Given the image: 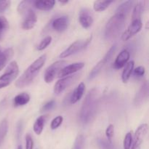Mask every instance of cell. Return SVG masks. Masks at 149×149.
Masks as SVG:
<instances>
[{"mask_svg":"<svg viewBox=\"0 0 149 149\" xmlns=\"http://www.w3.org/2000/svg\"><path fill=\"white\" fill-rule=\"evenodd\" d=\"M55 106V101L54 100H49L47 103H45L42 108V111H49L52 109H53L54 106Z\"/></svg>","mask_w":149,"mask_h":149,"instance_id":"34","label":"cell"},{"mask_svg":"<svg viewBox=\"0 0 149 149\" xmlns=\"http://www.w3.org/2000/svg\"><path fill=\"white\" fill-rule=\"evenodd\" d=\"M48 119V115H42L38 117L33 125V131L36 135H39L42 132L45 123Z\"/></svg>","mask_w":149,"mask_h":149,"instance_id":"21","label":"cell"},{"mask_svg":"<svg viewBox=\"0 0 149 149\" xmlns=\"http://www.w3.org/2000/svg\"><path fill=\"white\" fill-rule=\"evenodd\" d=\"M134 65H135V62L133 61L128 62L125 65V69L123 70V72H122V80L124 83H127L129 81L131 74L133 71Z\"/></svg>","mask_w":149,"mask_h":149,"instance_id":"22","label":"cell"},{"mask_svg":"<svg viewBox=\"0 0 149 149\" xmlns=\"http://www.w3.org/2000/svg\"><path fill=\"white\" fill-rule=\"evenodd\" d=\"M33 5L36 8L42 11H49L51 10L54 7L55 4V1L49 0V1H42V0H38L33 2Z\"/></svg>","mask_w":149,"mask_h":149,"instance_id":"20","label":"cell"},{"mask_svg":"<svg viewBox=\"0 0 149 149\" xmlns=\"http://www.w3.org/2000/svg\"><path fill=\"white\" fill-rule=\"evenodd\" d=\"M30 101V95L27 93H21L16 95L13 99V105L15 107L23 106Z\"/></svg>","mask_w":149,"mask_h":149,"instance_id":"19","label":"cell"},{"mask_svg":"<svg viewBox=\"0 0 149 149\" xmlns=\"http://www.w3.org/2000/svg\"><path fill=\"white\" fill-rule=\"evenodd\" d=\"M60 3H61V4H66V3L68 2V1H59Z\"/></svg>","mask_w":149,"mask_h":149,"instance_id":"39","label":"cell"},{"mask_svg":"<svg viewBox=\"0 0 149 149\" xmlns=\"http://www.w3.org/2000/svg\"><path fill=\"white\" fill-rule=\"evenodd\" d=\"M97 146L100 149H114L111 141L103 138L97 139Z\"/></svg>","mask_w":149,"mask_h":149,"instance_id":"28","label":"cell"},{"mask_svg":"<svg viewBox=\"0 0 149 149\" xmlns=\"http://www.w3.org/2000/svg\"><path fill=\"white\" fill-rule=\"evenodd\" d=\"M84 141L85 140H84V135H79L76 138L72 149H84Z\"/></svg>","mask_w":149,"mask_h":149,"instance_id":"29","label":"cell"},{"mask_svg":"<svg viewBox=\"0 0 149 149\" xmlns=\"http://www.w3.org/2000/svg\"><path fill=\"white\" fill-rule=\"evenodd\" d=\"M84 67V63L79 62V63H72L69 65L63 67L61 71H59L58 74V77L60 78H63V77H67V76H70L71 74H74V73L77 72L81 68Z\"/></svg>","mask_w":149,"mask_h":149,"instance_id":"13","label":"cell"},{"mask_svg":"<svg viewBox=\"0 0 149 149\" xmlns=\"http://www.w3.org/2000/svg\"><path fill=\"white\" fill-rule=\"evenodd\" d=\"M17 12L23 16L22 28L24 30H31L37 22V16L31 8V1H22L17 6Z\"/></svg>","mask_w":149,"mask_h":149,"instance_id":"4","label":"cell"},{"mask_svg":"<svg viewBox=\"0 0 149 149\" xmlns=\"http://www.w3.org/2000/svg\"><path fill=\"white\" fill-rule=\"evenodd\" d=\"M68 17L67 16H62L55 18L52 23V27L56 31L59 33L65 31L68 26Z\"/></svg>","mask_w":149,"mask_h":149,"instance_id":"16","label":"cell"},{"mask_svg":"<svg viewBox=\"0 0 149 149\" xmlns=\"http://www.w3.org/2000/svg\"><path fill=\"white\" fill-rule=\"evenodd\" d=\"M134 4L133 1H127L121 4L118 7L117 10H116V13H122V14L125 15H127L128 13L130 12L131 9H132V5Z\"/></svg>","mask_w":149,"mask_h":149,"instance_id":"24","label":"cell"},{"mask_svg":"<svg viewBox=\"0 0 149 149\" xmlns=\"http://www.w3.org/2000/svg\"><path fill=\"white\" fill-rule=\"evenodd\" d=\"M146 1H138L136 5L135 6L133 9V12H132V20H138V19H141V15L143 13L144 10L146 7Z\"/></svg>","mask_w":149,"mask_h":149,"instance_id":"23","label":"cell"},{"mask_svg":"<svg viewBox=\"0 0 149 149\" xmlns=\"http://www.w3.org/2000/svg\"><path fill=\"white\" fill-rule=\"evenodd\" d=\"M80 77L79 74H74V75L67 76L63 77L62 79L58 80L54 86V93L57 95L61 94L65 90L71 85L76 80Z\"/></svg>","mask_w":149,"mask_h":149,"instance_id":"8","label":"cell"},{"mask_svg":"<svg viewBox=\"0 0 149 149\" xmlns=\"http://www.w3.org/2000/svg\"><path fill=\"white\" fill-rule=\"evenodd\" d=\"M8 131V122L6 119L0 122V146L2 144Z\"/></svg>","mask_w":149,"mask_h":149,"instance_id":"26","label":"cell"},{"mask_svg":"<svg viewBox=\"0 0 149 149\" xmlns=\"http://www.w3.org/2000/svg\"><path fill=\"white\" fill-rule=\"evenodd\" d=\"M13 55H14V51L12 48H8L3 52H0V71L4 68L6 64L13 58Z\"/></svg>","mask_w":149,"mask_h":149,"instance_id":"18","label":"cell"},{"mask_svg":"<svg viewBox=\"0 0 149 149\" xmlns=\"http://www.w3.org/2000/svg\"><path fill=\"white\" fill-rule=\"evenodd\" d=\"M9 29V23L4 17H0V41Z\"/></svg>","mask_w":149,"mask_h":149,"instance_id":"27","label":"cell"},{"mask_svg":"<svg viewBox=\"0 0 149 149\" xmlns=\"http://www.w3.org/2000/svg\"><path fill=\"white\" fill-rule=\"evenodd\" d=\"M134 75L138 77H142L146 73V69L143 66H138L136 68L133 69Z\"/></svg>","mask_w":149,"mask_h":149,"instance_id":"35","label":"cell"},{"mask_svg":"<svg viewBox=\"0 0 149 149\" xmlns=\"http://www.w3.org/2000/svg\"><path fill=\"white\" fill-rule=\"evenodd\" d=\"M66 61H58L53 63L51 65H49L46 69L45 73V81L46 83H50L55 79L56 76H58L59 71L65 67L66 64Z\"/></svg>","mask_w":149,"mask_h":149,"instance_id":"7","label":"cell"},{"mask_svg":"<svg viewBox=\"0 0 149 149\" xmlns=\"http://www.w3.org/2000/svg\"><path fill=\"white\" fill-rule=\"evenodd\" d=\"M79 21L84 29H89L93 23V17L91 12L87 8H82L79 13Z\"/></svg>","mask_w":149,"mask_h":149,"instance_id":"12","label":"cell"},{"mask_svg":"<svg viewBox=\"0 0 149 149\" xmlns=\"http://www.w3.org/2000/svg\"><path fill=\"white\" fill-rule=\"evenodd\" d=\"M130 58V53L128 49H123L116 57L114 63H113V68L116 69H120L123 68L128 63Z\"/></svg>","mask_w":149,"mask_h":149,"instance_id":"15","label":"cell"},{"mask_svg":"<svg viewBox=\"0 0 149 149\" xmlns=\"http://www.w3.org/2000/svg\"><path fill=\"white\" fill-rule=\"evenodd\" d=\"M113 2V1H95L93 4V8L96 12L104 11Z\"/></svg>","mask_w":149,"mask_h":149,"instance_id":"25","label":"cell"},{"mask_svg":"<svg viewBox=\"0 0 149 149\" xmlns=\"http://www.w3.org/2000/svg\"><path fill=\"white\" fill-rule=\"evenodd\" d=\"M1 52V49H0V52Z\"/></svg>","mask_w":149,"mask_h":149,"instance_id":"41","label":"cell"},{"mask_svg":"<svg viewBox=\"0 0 149 149\" xmlns=\"http://www.w3.org/2000/svg\"><path fill=\"white\" fill-rule=\"evenodd\" d=\"M148 92H149V87L148 83L146 81L142 86H141V89L137 93L135 97V100H134V103L136 106H141L144 102L147 100L148 97Z\"/></svg>","mask_w":149,"mask_h":149,"instance_id":"14","label":"cell"},{"mask_svg":"<svg viewBox=\"0 0 149 149\" xmlns=\"http://www.w3.org/2000/svg\"><path fill=\"white\" fill-rule=\"evenodd\" d=\"M10 1H0V13H4L10 6Z\"/></svg>","mask_w":149,"mask_h":149,"instance_id":"37","label":"cell"},{"mask_svg":"<svg viewBox=\"0 0 149 149\" xmlns=\"http://www.w3.org/2000/svg\"><path fill=\"white\" fill-rule=\"evenodd\" d=\"M148 132V125L147 124H143L140 125L137 128L134 137L133 143L130 149H141V145H142L145 137Z\"/></svg>","mask_w":149,"mask_h":149,"instance_id":"10","label":"cell"},{"mask_svg":"<svg viewBox=\"0 0 149 149\" xmlns=\"http://www.w3.org/2000/svg\"><path fill=\"white\" fill-rule=\"evenodd\" d=\"M33 141L29 134L26 135V149H33Z\"/></svg>","mask_w":149,"mask_h":149,"instance_id":"36","label":"cell"},{"mask_svg":"<svg viewBox=\"0 0 149 149\" xmlns=\"http://www.w3.org/2000/svg\"><path fill=\"white\" fill-rule=\"evenodd\" d=\"M113 133H114V127H113V125H109L106 130V137H107V140L111 141V138L113 136Z\"/></svg>","mask_w":149,"mask_h":149,"instance_id":"33","label":"cell"},{"mask_svg":"<svg viewBox=\"0 0 149 149\" xmlns=\"http://www.w3.org/2000/svg\"><path fill=\"white\" fill-rule=\"evenodd\" d=\"M46 59L47 55L44 54V55H41L39 58H37L33 63L31 64L29 68L23 72V74L15 81L16 87L17 88H23V87L29 86V84H31L35 78L37 77L40 70L45 65Z\"/></svg>","mask_w":149,"mask_h":149,"instance_id":"2","label":"cell"},{"mask_svg":"<svg viewBox=\"0 0 149 149\" xmlns=\"http://www.w3.org/2000/svg\"><path fill=\"white\" fill-rule=\"evenodd\" d=\"M143 27V23L141 21V19L132 20L127 30L123 33L122 36V39L123 41H127L130 39L134 35L137 34L138 32L141 31V29Z\"/></svg>","mask_w":149,"mask_h":149,"instance_id":"11","label":"cell"},{"mask_svg":"<svg viewBox=\"0 0 149 149\" xmlns=\"http://www.w3.org/2000/svg\"><path fill=\"white\" fill-rule=\"evenodd\" d=\"M127 16L122 13H116L109 19L105 28L104 36L107 40H113L116 39L125 25Z\"/></svg>","mask_w":149,"mask_h":149,"instance_id":"3","label":"cell"},{"mask_svg":"<svg viewBox=\"0 0 149 149\" xmlns=\"http://www.w3.org/2000/svg\"><path fill=\"white\" fill-rule=\"evenodd\" d=\"M9 83H6V82H0V89H2L4 87H7V86L9 85Z\"/></svg>","mask_w":149,"mask_h":149,"instance_id":"38","label":"cell"},{"mask_svg":"<svg viewBox=\"0 0 149 149\" xmlns=\"http://www.w3.org/2000/svg\"><path fill=\"white\" fill-rule=\"evenodd\" d=\"M98 105V93L95 88L88 93L80 109L79 119L83 125H87L94 119Z\"/></svg>","mask_w":149,"mask_h":149,"instance_id":"1","label":"cell"},{"mask_svg":"<svg viewBox=\"0 0 149 149\" xmlns=\"http://www.w3.org/2000/svg\"><path fill=\"white\" fill-rule=\"evenodd\" d=\"M132 143V132H129L126 134L124 139V149H130Z\"/></svg>","mask_w":149,"mask_h":149,"instance_id":"31","label":"cell"},{"mask_svg":"<svg viewBox=\"0 0 149 149\" xmlns=\"http://www.w3.org/2000/svg\"><path fill=\"white\" fill-rule=\"evenodd\" d=\"M84 91H85V84H84V83L81 82L71 93L69 99L70 103L71 104L77 103L82 97Z\"/></svg>","mask_w":149,"mask_h":149,"instance_id":"17","label":"cell"},{"mask_svg":"<svg viewBox=\"0 0 149 149\" xmlns=\"http://www.w3.org/2000/svg\"><path fill=\"white\" fill-rule=\"evenodd\" d=\"M17 149H23V148H22V146H19L17 148Z\"/></svg>","mask_w":149,"mask_h":149,"instance_id":"40","label":"cell"},{"mask_svg":"<svg viewBox=\"0 0 149 149\" xmlns=\"http://www.w3.org/2000/svg\"><path fill=\"white\" fill-rule=\"evenodd\" d=\"M116 45H113L109 49V50L108 51L107 53L105 55V56L95 65L94 68L92 69V71H90V75H89V79H93L94 78H95L97 75H98L99 73L101 71V70L103 69V67L107 64V63L110 61V59L111 58L112 55L114 53L115 50H116Z\"/></svg>","mask_w":149,"mask_h":149,"instance_id":"6","label":"cell"},{"mask_svg":"<svg viewBox=\"0 0 149 149\" xmlns=\"http://www.w3.org/2000/svg\"><path fill=\"white\" fill-rule=\"evenodd\" d=\"M19 74V67L16 61H12L7 65L5 72L0 77L1 82H6L10 84Z\"/></svg>","mask_w":149,"mask_h":149,"instance_id":"9","label":"cell"},{"mask_svg":"<svg viewBox=\"0 0 149 149\" xmlns=\"http://www.w3.org/2000/svg\"><path fill=\"white\" fill-rule=\"evenodd\" d=\"M51 42H52V37H51L50 36H47V37H45V39H44L43 40H42L39 45H38L36 49H37V50L39 51L44 50L45 48H47L49 45H50Z\"/></svg>","mask_w":149,"mask_h":149,"instance_id":"30","label":"cell"},{"mask_svg":"<svg viewBox=\"0 0 149 149\" xmlns=\"http://www.w3.org/2000/svg\"><path fill=\"white\" fill-rule=\"evenodd\" d=\"M92 40V36H90L89 38L83 40H77L74 42V43L71 44L67 49H65L63 52H62L60 55L61 58H65L71 55H74L77 53L78 52H80L83 49L86 47L87 45L90 44V42Z\"/></svg>","mask_w":149,"mask_h":149,"instance_id":"5","label":"cell"},{"mask_svg":"<svg viewBox=\"0 0 149 149\" xmlns=\"http://www.w3.org/2000/svg\"><path fill=\"white\" fill-rule=\"evenodd\" d=\"M63 117L62 116H58L55 118H54L53 119L51 122L50 125V128L54 130H56L57 128L59 127L61 125V124L63 123Z\"/></svg>","mask_w":149,"mask_h":149,"instance_id":"32","label":"cell"}]
</instances>
